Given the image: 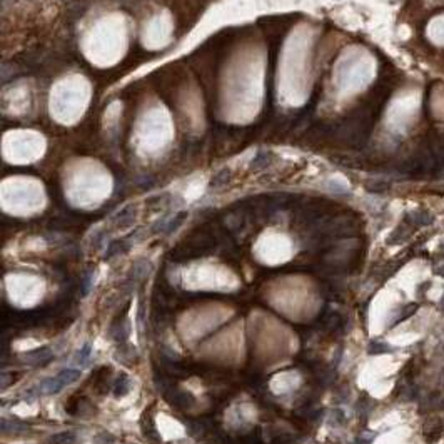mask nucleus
Masks as SVG:
<instances>
[{"label": "nucleus", "mask_w": 444, "mask_h": 444, "mask_svg": "<svg viewBox=\"0 0 444 444\" xmlns=\"http://www.w3.org/2000/svg\"><path fill=\"white\" fill-rule=\"evenodd\" d=\"M90 349H92V347H90V344H85L84 347H82V349L77 352V356H75V361L77 363H85L87 359H89V356H90Z\"/></svg>", "instance_id": "nucleus-9"}, {"label": "nucleus", "mask_w": 444, "mask_h": 444, "mask_svg": "<svg viewBox=\"0 0 444 444\" xmlns=\"http://www.w3.org/2000/svg\"><path fill=\"white\" fill-rule=\"evenodd\" d=\"M50 444H72L75 441V434L70 431H63V433H57L54 436H50Z\"/></svg>", "instance_id": "nucleus-8"}, {"label": "nucleus", "mask_w": 444, "mask_h": 444, "mask_svg": "<svg viewBox=\"0 0 444 444\" xmlns=\"http://www.w3.org/2000/svg\"><path fill=\"white\" fill-rule=\"evenodd\" d=\"M80 378V371L79 369H63L61 371V373L57 374V376L54 378H47L45 381L40 382V392L42 394H57V392H61L63 387L70 386V384H74L75 381H79Z\"/></svg>", "instance_id": "nucleus-1"}, {"label": "nucleus", "mask_w": 444, "mask_h": 444, "mask_svg": "<svg viewBox=\"0 0 444 444\" xmlns=\"http://www.w3.org/2000/svg\"><path fill=\"white\" fill-rule=\"evenodd\" d=\"M186 219H187V212H186V210H181V212H177L176 216H174L171 221L166 224V227H164V232H166V234H172V232H176L177 229L182 226V222H184Z\"/></svg>", "instance_id": "nucleus-6"}, {"label": "nucleus", "mask_w": 444, "mask_h": 444, "mask_svg": "<svg viewBox=\"0 0 444 444\" xmlns=\"http://www.w3.org/2000/svg\"><path fill=\"white\" fill-rule=\"evenodd\" d=\"M232 179V172L229 167H224V169H219V171L214 174L212 177H210L209 181V187L210 189H219V187H224L227 186L229 182H231Z\"/></svg>", "instance_id": "nucleus-5"}, {"label": "nucleus", "mask_w": 444, "mask_h": 444, "mask_svg": "<svg viewBox=\"0 0 444 444\" xmlns=\"http://www.w3.org/2000/svg\"><path fill=\"white\" fill-rule=\"evenodd\" d=\"M114 221H116V226L117 227H129V226H132V222L135 221V207H134V205H126V207H122L116 214Z\"/></svg>", "instance_id": "nucleus-4"}, {"label": "nucleus", "mask_w": 444, "mask_h": 444, "mask_svg": "<svg viewBox=\"0 0 444 444\" xmlns=\"http://www.w3.org/2000/svg\"><path fill=\"white\" fill-rule=\"evenodd\" d=\"M441 309H443V313H444V297H443V301H441Z\"/></svg>", "instance_id": "nucleus-10"}, {"label": "nucleus", "mask_w": 444, "mask_h": 444, "mask_svg": "<svg viewBox=\"0 0 444 444\" xmlns=\"http://www.w3.org/2000/svg\"><path fill=\"white\" fill-rule=\"evenodd\" d=\"M274 162H276V154L274 152H271V150H267V149L257 150L253 157V161H251L249 167H251V171H265V169L271 167Z\"/></svg>", "instance_id": "nucleus-2"}, {"label": "nucleus", "mask_w": 444, "mask_h": 444, "mask_svg": "<svg viewBox=\"0 0 444 444\" xmlns=\"http://www.w3.org/2000/svg\"><path fill=\"white\" fill-rule=\"evenodd\" d=\"M52 358H54V354H52V351H50V347H40V349H34V351L25 352L24 354V359H27L32 364H39V366L45 364Z\"/></svg>", "instance_id": "nucleus-3"}, {"label": "nucleus", "mask_w": 444, "mask_h": 444, "mask_svg": "<svg viewBox=\"0 0 444 444\" xmlns=\"http://www.w3.org/2000/svg\"><path fill=\"white\" fill-rule=\"evenodd\" d=\"M129 249V244H127L126 241L121 239V241H114L109 244V249H107V254H105V257L111 259L112 255H117V254H124L126 251Z\"/></svg>", "instance_id": "nucleus-7"}]
</instances>
